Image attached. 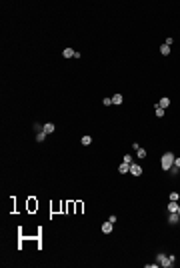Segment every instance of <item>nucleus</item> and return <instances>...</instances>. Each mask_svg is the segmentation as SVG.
<instances>
[{
	"instance_id": "nucleus-19",
	"label": "nucleus",
	"mask_w": 180,
	"mask_h": 268,
	"mask_svg": "<svg viewBox=\"0 0 180 268\" xmlns=\"http://www.w3.org/2000/svg\"><path fill=\"white\" fill-rule=\"evenodd\" d=\"M102 104H104V106H110V104H112V98H104Z\"/></svg>"
},
{
	"instance_id": "nucleus-13",
	"label": "nucleus",
	"mask_w": 180,
	"mask_h": 268,
	"mask_svg": "<svg viewBox=\"0 0 180 268\" xmlns=\"http://www.w3.org/2000/svg\"><path fill=\"white\" fill-rule=\"evenodd\" d=\"M160 54L168 56V54H170V46H168V44H162V46H160Z\"/></svg>"
},
{
	"instance_id": "nucleus-18",
	"label": "nucleus",
	"mask_w": 180,
	"mask_h": 268,
	"mask_svg": "<svg viewBox=\"0 0 180 268\" xmlns=\"http://www.w3.org/2000/svg\"><path fill=\"white\" fill-rule=\"evenodd\" d=\"M122 162H126V164H132V156L130 154H124V160Z\"/></svg>"
},
{
	"instance_id": "nucleus-6",
	"label": "nucleus",
	"mask_w": 180,
	"mask_h": 268,
	"mask_svg": "<svg viewBox=\"0 0 180 268\" xmlns=\"http://www.w3.org/2000/svg\"><path fill=\"white\" fill-rule=\"evenodd\" d=\"M112 226H114L112 222H104L102 224V232H104V234H110V232H112Z\"/></svg>"
},
{
	"instance_id": "nucleus-12",
	"label": "nucleus",
	"mask_w": 180,
	"mask_h": 268,
	"mask_svg": "<svg viewBox=\"0 0 180 268\" xmlns=\"http://www.w3.org/2000/svg\"><path fill=\"white\" fill-rule=\"evenodd\" d=\"M54 128H56V126H54V124H52V122L44 124V132H46V134H52V132H54Z\"/></svg>"
},
{
	"instance_id": "nucleus-16",
	"label": "nucleus",
	"mask_w": 180,
	"mask_h": 268,
	"mask_svg": "<svg viewBox=\"0 0 180 268\" xmlns=\"http://www.w3.org/2000/svg\"><path fill=\"white\" fill-rule=\"evenodd\" d=\"M156 116H158V118H162V116H164V108L156 106Z\"/></svg>"
},
{
	"instance_id": "nucleus-7",
	"label": "nucleus",
	"mask_w": 180,
	"mask_h": 268,
	"mask_svg": "<svg viewBox=\"0 0 180 268\" xmlns=\"http://www.w3.org/2000/svg\"><path fill=\"white\" fill-rule=\"evenodd\" d=\"M158 106H160V108H164V110H166V108H168V106H170V98H166V96H164V98H160V102H158Z\"/></svg>"
},
{
	"instance_id": "nucleus-5",
	"label": "nucleus",
	"mask_w": 180,
	"mask_h": 268,
	"mask_svg": "<svg viewBox=\"0 0 180 268\" xmlns=\"http://www.w3.org/2000/svg\"><path fill=\"white\" fill-rule=\"evenodd\" d=\"M74 54H76V50H72V48H64V50H62V56H64V58H74Z\"/></svg>"
},
{
	"instance_id": "nucleus-14",
	"label": "nucleus",
	"mask_w": 180,
	"mask_h": 268,
	"mask_svg": "<svg viewBox=\"0 0 180 268\" xmlns=\"http://www.w3.org/2000/svg\"><path fill=\"white\" fill-rule=\"evenodd\" d=\"M46 138V132H36V142H42Z\"/></svg>"
},
{
	"instance_id": "nucleus-17",
	"label": "nucleus",
	"mask_w": 180,
	"mask_h": 268,
	"mask_svg": "<svg viewBox=\"0 0 180 268\" xmlns=\"http://www.w3.org/2000/svg\"><path fill=\"white\" fill-rule=\"evenodd\" d=\"M138 158H146V150L144 148H138Z\"/></svg>"
},
{
	"instance_id": "nucleus-4",
	"label": "nucleus",
	"mask_w": 180,
	"mask_h": 268,
	"mask_svg": "<svg viewBox=\"0 0 180 268\" xmlns=\"http://www.w3.org/2000/svg\"><path fill=\"white\" fill-rule=\"evenodd\" d=\"M168 222H170V224H178V222H180V214H178V212H170Z\"/></svg>"
},
{
	"instance_id": "nucleus-8",
	"label": "nucleus",
	"mask_w": 180,
	"mask_h": 268,
	"mask_svg": "<svg viewBox=\"0 0 180 268\" xmlns=\"http://www.w3.org/2000/svg\"><path fill=\"white\" fill-rule=\"evenodd\" d=\"M118 172H120V174H126V172H130V164H126V162H122V164L118 166Z\"/></svg>"
},
{
	"instance_id": "nucleus-3",
	"label": "nucleus",
	"mask_w": 180,
	"mask_h": 268,
	"mask_svg": "<svg viewBox=\"0 0 180 268\" xmlns=\"http://www.w3.org/2000/svg\"><path fill=\"white\" fill-rule=\"evenodd\" d=\"M130 172H132V176H142V166H138V164H130Z\"/></svg>"
},
{
	"instance_id": "nucleus-10",
	"label": "nucleus",
	"mask_w": 180,
	"mask_h": 268,
	"mask_svg": "<svg viewBox=\"0 0 180 268\" xmlns=\"http://www.w3.org/2000/svg\"><path fill=\"white\" fill-rule=\"evenodd\" d=\"M122 100H124L122 94H114V96H112V104H116V106H118V104H122Z\"/></svg>"
},
{
	"instance_id": "nucleus-1",
	"label": "nucleus",
	"mask_w": 180,
	"mask_h": 268,
	"mask_svg": "<svg viewBox=\"0 0 180 268\" xmlns=\"http://www.w3.org/2000/svg\"><path fill=\"white\" fill-rule=\"evenodd\" d=\"M174 160H176V156H174V152H164V154H162V158H160V164H162V170H170V168L174 166Z\"/></svg>"
},
{
	"instance_id": "nucleus-21",
	"label": "nucleus",
	"mask_w": 180,
	"mask_h": 268,
	"mask_svg": "<svg viewBox=\"0 0 180 268\" xmlns=\"http://www.w3.org/2000/svg\"><path fill=\"white\" fill-rule=\"evenodd\" d=\"M174 166H176V168H180V158H176V160H174Z\"/></svg>"
},
{
	"instance_id": "nucleus-2",
	"label": "nucleus",
	"mask_w": 180,
	"mask_h": 268,
	"mask_svg": "<svg viewBox=\"0 0 180 268\" xmlns=\"http://www.w3.org/2000/svg\"><path fill=\"white\" fill-rule=\"evenodd\" d=\"M158 266H164V268H168V266H172L174 264V256H164L162 252L158 254Z\"/></svg>"
},
{
	"instance_id": "nucleus-11",
	"label": "nucleus",
	"mask_w": 180,
	"mask_h": 268,
	"mask_svg": "<svg viewBox=\"0 0 180 268\" xmlns=\"http://www.w3.org/2000/svg\"><path fill=\"white\" fill-rule=\"evenodd\" d=\"M80 142H82V146H88V144H92V136H88V134H84Z\"/></svg>"
},
{
	"instance_id": "nucleus-22",
	"label": "nucleus",
	"mask_w": 180,
	"mask_h": 268,
	"mask_svg": "<svg viewBox=\"0 0 180 268\" xmlns=\"http://www.w3.org/2000/svg\"><path fill=\"white\" fill-rule=\"evenodd\" d=\"M178 214H180V204H178Z\"/></svg>"
},
{
	"instance_id": "nucleus-15",
	"label": "nucleus",
	"mask_w": 180,
	"mask_h": 268,
	"mask_svg": "<svg viewBox=\"0 0 180 268\" xmlns=\"http://www.w3.org/2000/svg\"><path fill=\"white\" fill-rule=\"evenodd\" d=\"M170 200H174V202H178V200H180V196H178V192H170Z\"/></svg>"
},
{
	"instance_id": "nucleus-20",
	"label": "nucleus",
	"mask_w": 180,
	"mask_h": 268,
	"mask_svg": "<svg viewBox=\"0 0 180 268\" xmlns=\"http://www.w3.org/2000/svg\"><path fill=\"white\" fill-rule=\"evenodd\" d=\"M108 222H112V224H116V214H110V218H108Z\"/></svg>"
},
{
	"instance_id": "nucleus-9",
	"label": "nucleus",
	"mask_w": 180,
	"mask_h": 268,
	"mask_svg": "<svg viewBox=\"0 0 180 268\" xmlns=\"http://www.w3.org/2000/svg\"><path fill=\"white\" fill-rule=\"evenodd\" d=\"M168 212H178V202H174V200L168 202Z\"/></svg>"
}]
</instances>
